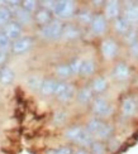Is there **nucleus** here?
<instances>
[{
	"label": "nucleus",
	"instance_id": "obj_1",
	"mask_svg": "<svg viewBox=\"0 0 138 154\" xmlns=\"http://www.w3.org/2000/svg\"><path fill=\"white\" fill-rule=\"evenodd\" d=\"M52 14L61 22L74 18L76 14V3L72 0H58L55 4Z\"/></svg>",
	"mask_w": 138,
	"mask_h": 154
},
{
	"label": "nucleus",
	"instance_id": "obj_2",
	"mask_svg": "<svg viewBox=\"0 0 138 154\" xmlns=\"http://www.w3.org/2000/svg\"><path fill=\"white\" fill-rule=\"evenodd\" d=\"M62 28H63V23L55 18L48 24L43 25V27H39L38 35L46 41H56L58 38H61Z\"/></svg>",
	"mask_w": 138,
	"mask_h": 154
},
{
	"label": "nucleus",
	"instance_id": "obj_3",
	"mask_svg": "<svg viewBox=\"0 0 138 154\" xmlns=\"http://www.w3.org/2000/svg\"><path fill=\"white\" fill-rule=\"evenodd\" d=\"M75 95H76L75 85L69 83L67 81H57V86H56V90H55V96L60 102H62V104L70 102L72 99L75 97Z\"/></svg>",
	"mask_w": 138,
	"mask_h": 154
},
{
	"label": "nucleus",
	"instance_id": "obj_4",
	"mask_svg": "<svg viewBox=\"0 0 138 154\" xmlns=\"http://www.w3.org/2000/svg\"><path fill=\"white\" fill-rule=\"evenodd\" d=\"M111 106L107 101V99L101 97V96H96L95 99L91 101V111L94 115H96V118H103V116H108L111 114Z\"/></svg>",
	"mask_w": 138,
	"mask_h": 154
},
{
	"label": "nucleus",
	"instance_id": "obj_5",
	"mask_svg": "<svg viewBox=\"0 0 138 154\" xmlns=\"http://www.w3.org/2000/svg\"><path fill=\"white\" fill-rule=\"evenodd\" d=\"M34 46V38L30 35H22L21 38H18L17 41L11 42L10 51L14 54H23Z\"/></svg>",
	"mask_w": 138,
	"mask_h": 154
},
{
	"label": "nucleus",
	"instance_id": "obj_6",
	"mask_svg": "<svg viewBox=\"0 0 138 154\" xmlns=\"http://www.w3.org/2000/svg\"><path fill=\"white\" fill-rule=\"evenodd\" d=\"M100 52L104 60H107V61L114 60L118 53V43L113 38H107L100 44Z\"/></svg>",
	"mask_w": 138,
	"mask_h": 154
},
{
	"label": "nucleus",
	"instance_id": "obj_7",
	"mask_svg": "<svg viewBox=\"0 0 138 154\" xmlns=\"http://www.w3.org/2000/svg\"><path fill=\"white\" fill-rule=\"evenodd\" d=\"M89 27L95 35H103L105 33V30H107L108 20L105 19V17L103 14L98 13V14H94L93 20H91Z\"/></svg>",
	"mask_w": 138,
	"mask_h": 154
},
{
	"label": "nucleus",
	"instance_id": "obj_8",
	"mask_svg": "<svg viewBox=\"0 0 138 154\" xmlns=\"http://www.w3.org/2000/svg\"><path fill=\"white\" fill-rule=\"evenodd\" d=\"M3 33L9 38V39L11 42L17 41L18 38L22 37V33H23V27L21 24H18L15 20H11L9 22L8 24L5 25V27H3Z\"/></svg>",
	"mask_w": 138,
	"mask_h": 154
},
{
	"label": "nucleus",
	"instance_id": "obj_9",
	"mask_svg": "<svg viewBox=\"0 0 138 154\" xmlns=\"http://www.w3.org/2000/svg\"><path fill=\"white\" fill-rule=\"evenodd\" d=\"M52 20H53V14H52V11L39 5V8L33 14V22L37 25H39V27H43V25L48 24Z\"/></svg>",
	"mask_w": 138,
	"mask_h": 154
},
{
	"label": "nucleus",
	"instance_id": "obj_10",
	"mask_svg": "<svg viewBox=\"0 0 138 154\" xmlns=\"http://www.w3.org/2000/svg\"><path fill=\"white\" fill-rule=\"evenodd\" d=\"M127 20L130 27H136L138 24V4L137 3H128L122 15Z\"/></svg>",
	"mask_w": 138,
	"mask_h": 154
},
{
	"label": "nucleus",
	"instance_id": "obj_11",
	"mask_svg": "<svg viewBox=\"0 0 138 154\" xmlns=\"http://www.w3.org/2000/svg\"><path fill=\"white\" fill-rule=\"evenodd\" d=\"M13 13V18H14V20L21 24L22 27L23 25H29L30 23H33V15L28 13L27 10H24L22 6H18V8L13 9L11 10Z\"/></svg>",
	"mask_w": 138,
	"mask_h": 154
},
{
	"label": "nucleus",
	"instance_id": "obj_12",
	"mask_svg": "<svg viewBox=\"0 0 138 154\" xmlns=\"http://www.w3.org/2000/svg\"><path fill=\"white\" fill-rule=\"evenodd\" d=\"M105 19L114 20L118 17H120V3L119 2H107L104 3V14Z\"/></svg>",
	"mask_w": 138,
	"mask_h": 154
},
{
	"label": "nucleus",
	"instance_id": "obj_13",
	"mask_svg": "<svg viewBox=\"0 0 138 154\" xmlns=\"http://www.w3.org/2000/svg\"><path fill=\"white\" fill-rule=\"evenodd\" d=\"M80 35H81V29L79 25L71 24V23L63 24L61 37L65 38L66 41H75L77 38H80Z\"/></svg>",
	"mask_w": 138,
	"mask_h": 154
},
{
	"label": "nucleus",
	"instance_id": "obj_14",
	"mask_svg": "<svg viewBox=\"0 0 138 154\" xmlns=\"http://www.w3.org/2000/svg\"><path fill=\"white\" fill-rule=\"evenodd\" d=\"M57 86V80L53 79V77H46L43 79L42 86L39 88V94L44 97H48V96L55 95V90Z\"/></svg>",
	"mask_w": 138,
	"mask_h": 154
},
{
	"label": "nucleus",
	"instance_id": "obj_15",
	"mask_svg": "<svg viewBox=\"0 0 138 154\" xmlns=\"http://www.w3.org/2000/svg\"><path fill=\"white\" fill-rule=\"evenodd\" d=\"M75 97H76V100H77L79 104L86 105V104H89V102L93 101V99H94V92L91 91L90 86L85 85V86H82V87L76 92Z\"/></svg>",
	"mask_w": 138,
	"mask_h": 154
},
{
	"label": "nucleus",
	"instance_id": "obj_16",
	"mask_svg": "<svg viewBox=\"0 0 138 154\" xmlns=\"http://www.w3.org/2000/svg\"><path fill=\"white\" fill-rule=\"evenodd\" d=\"M122 114L124 118H132L137 110V102L133 97H126L122 101Z\"/></svg>",
	"mask_w": 138,
	"mask_h": 154
},
{
	"label": "nucleus",
	"instance_id": "obj_17",
	"mask_svg": "<svg viewBox=\"0 0 138 154\" xmlns=\"http://www.w3.org/2000/svg\"><path fill=\"white\" fill-rule=\"evenodd\" d=\"M113 76H114V79L118 80V81L128 80L129 76H130V69H129L127 63H124V62L117 63L114 69H113Z\"/></svg>",
	"mask_w": 138,
	"mask_h": 154
},
{
	"label": "nucleus",
	"instance_id": "obj_18",
	"mask_svg": "<svg viewBox=\"0 0 138 154\" xmlns=\"http://www.w3.org/2000/svg\"><path fill=\"white\" fill-rule=\"evenodd\" d=\"M42 82H43V76L39 75V73H30L28 75L27 80H25V85L29 90L32 91H38L39 92V88L42 86Z\"/></svg>",
	"mask_w": 138,
	"mask_h": 154
},
{
	"label": "nucleus",
	"instance_id": "obj_19",
	"mask_svg": "<svg viewBox=\"0 0 138 154\" xmlns=\"http://www.w3.org/2000/svg\"><path fill=\"white\" fill-rule=\"evenodd\" d=\"M84 130H85V128L81 126V125H72V126L67 128L63 135L67 140H70V142H72L75 144L77 142V139L81 137V134L84 133Z\"/></svg>",
	"mask_w": 138,
	"mask_h": 154
},
{
	"label": "nucleus",
	"instance_id": "obj_20",
	"mask_svg": "<svg viewBox=\"0 0 138 154\" xmlns=\"http://www.w3.org/2000/svg\"><path fill=\"white\" fill-rule=\"evenodd\" d=\"M107 87H108V80L103 76L95 77L90 83V88L94 94H101L107 90Z\"/></svg>",
	"mask_w": 138,
	"mask_h": 154
},
{
	"label": "nucleus",
	"instance_id": "obj_21",
	"mask_svg": "<svg viewBox=\"0 0 138 154\" xmlns=\"http://www.w3.org/2000/svg\"><path fill=\"white\" fill-rule=\"evenodd\" d=\"M76 19H77V23L80 24V25H90L91 20H93V17L94 14L91 13L90 9H86V8H82L80 9L79 11H76V14H75Z\"/></svg>",
	"mask_w": 138,
	"mask_h": 154
},
{
	"label": "nucleus",
	"instance_id": "obj_22",
	"mask_svg": "<svg viewBox=\"0 0 138 154\" xmlns=\"http://www.w3.org/2000/svg\"><path fill=\"white\" fill-rule=\"evenodd\" d=\"M14 77H15V73L10 67L5 65L0 67V83L2 85H5V86L10 85L14 81Z\"/></svg>",
	"mask_w": 138,
	"mask_h": 154
},
{
	"label": "nucleus",
	"instance_id": "obj_23",
	"mask_svg": "<svg viewBox=\"0 0 138 154\" xmlns=\"http://www.w3.org/2000/svg\"><path fill=\"white\" fill-rule=\"evenodd\" d=\"M95 69H96V65H95V62L91 58L82 60L80 73H79V75L82 76V77H90V76H93L95 73Z\"/></svg>",
	"mask_w": 138,
	"mask_h": 154
},
{
	"label": "nucleus",
	"instance_id": "obj_24",
	"mask_svg": "<svg viewBox=\"0 0 138 154\" xmlns=\"http://www.w3.org/2000/svg\"><path fill=\"white\" fill-rule=\"evenodd\" d=\"M55 75L58 79V81H66L72 76L71 69L69 67V63H60L55 67Z\"/></svg>",
	"mask_w": 138,
	"mask_h": 154
},
{
	"label": "nucleus",
	"instance_id": "obj_25",
	"mask_svg": "<svg viewBox=\"0 0 138 154\" xmlns=\"http://www.w3.org/2000/svg\"><path fill=\"white\" fill-rule=\"evenodd\" d=\"M104 124L105 123H104V121L100 118H93V119H90L88 121V124H86V126H85V129H86L93 137H95L96 134L99 133V130L104 126Z\"/></svg>",
	"mask_w": 138,
	"mask_h": 154
},
{
	"label": "nucleus",
	"instance_id": "obj_26",
	"mask_svg": "<svg viewBox=\"0 0 138 154\" xmlns=\"http://www.w3.org/2000/svg\"><path fill=\"white\" fill-rule=\"evenodd\" d=\"M113 27H114V30L117 32L118 34H120V35H124L128 32V29L130 28V25L127 23V20L124 19L122 15L120 17H118L117 19H114V24H113Z\"/></svg>",
	"mask_w": 138,
	"mask_h": 154
},
{
	"label": "nucleus",
	"instance_id": "obj_27",
	"mask_svg": "<svg viewBox=\"0 0 138 154\" xmlns=\"http://www.w3.org/2000/svg\"><path fill=\"white\" fill-rule=\"evenodd\" d=\"M13 20V13L6 5L0 6V28L5 27L9 22Z\"/></svg>",
	"mask_w": 138,
	"mask_h": 154
},
{
	"label": "nucleus",
	"instance_id": "obj_28",
	"mask_svg": "<svg viewBox=\"0 0 138 154\" xmlns=\"http://www.w3.org/2000/svg\"><path fill=\"white\" fill-rule=\"evenodd\" d=\"M123 38H124V42H126L128 46H130L132 43L138 41V30H137V28L136 27H130L127 33L123 35Z\"/></svg>",
	"mask_w": 138,
	"mask_h": 154
},
{
	"label": "nucleus",
	"instance_id": "obj_29",
	"mask_svg": "<svg viewBox=\"0 0 138 154\" xmlns=\"http://www.w3.org/2000/svg\"><path fill=\"white\" fill-rule=\"evenodd\" d=\"M39 3L36 2V0H24V2H21V6L24 9V10H27L28 13H30L32 15L36 13V10L39 8Z\"/></svg>",
	"mask_w": 138,
	"mask_h": 154
},
{
	"label": "nucleus",
	"instance_id": "obj_30",
	"mask_svg": "<svg viewBox=\"0 0 138 154\" xmlns=\"http://www.w3.org/2000/svg\"><path fill=\"white\" fill-rule=\"evenodd\" d=\"M81 63H82V60L80 57H75V58H72L70 62H69V67L71 69V73L72 76H76L80 73V68H81Z\"/></svg>",
	"mask_w": 138,
	"mask_h": 154
},
{
	"label": "nucleus",
	"instance_id": "obj_31",
	"mask_svg": "<svg viewBox=\"0 0 138 154\" xmlns=\"http://www.w3.org/2000/svg\"><path fill=\"white\" fill-rule=\"evenodd\" d=\"M111 133H113V128H111V125L104 124V126L99 130V133H98L95 137L98 139H100V140H105V139H108V138L111 137Z\"/></svg>",
	"mask_w": 138,
	"mask_h": 154
},
{
	"label": "nucleus",
	"instance_id": "obj_32",
	"mask_svg": "<svg viewBox=\"0 0 138 154\" xmlns=\"http://www.w3.org/2000/svg\"><path fill=\"white\" fill-rule=\"evenodd\" d=\"M66 119H67V112L62 110V109L55 111L53 116H52V121H53V124H56V125H62L65 121H66Z\"/></svg>",
	"mask_w": 138,
	"mask_h": 154
},
{
	"label": "nucleus",
	"instance_id": "obj_33",
	"mask_svg": "<svg viewBox=\"0 0 138 154\" xmlns=\"http://www.w3.org/2000/svg\"><path fill=\"white\" fill-rule=\"evenodd\" d=\"M10 47H11V41L3 33V32H0V52L8 53Z\"/></svg>",
	"mask_w": 138,
	"mask_h": 154
},
{
	"label": "nucleus",
	"instance_id": "obj_34",
	"mask_svg": "<svg viewBox=\"0 0 138 154\" xmlns=\"http://www.w3.org/2000/svg\"><path fill=\"white\" fill-rule=\"evenodd\" d=\"M90 150H91L93 154H104L105 146L100 142H93V144L90 145Z\"/></svg>",
	"mask_w": 138,
	"mask_h": 154
},
{
	"label": "nucleus",
	"instance_id": "obj_35",
	"mask_svg": "<svg viewBox=\"0 0 138 154\" xmlns=\"http://www.w3.org/2000/svg\"><path fill=\"white\" fill-rule=\"evenodd\" d=\"M129 53L133 58H138V41H136L129 46Z\"/></svg>",
	"mask_w": 138,
	"mask_h": 154
},
{
	"label": "nucleus",
	"instance_id": "obj_36",
	"mask_svg": "<svg viewBox=\"0 0 138 154\" xmlns=\"http://www.w3.org/2000/svg\"><path fill=\"white\" fill-rule=\"evenodd\" d=\"M57 150V154H71L72 152V148L69 145H63V146H60V148H56Z\"/></svg>",
	"mask_w": 138,
	"mask_h": 154
},
{
	"label": "nucleus",
	"instance_id": "obj_37",
	"mask_svg": "<svg viewBox=\"0 0 138 154\" xmlns=\"http://www.w3.org/2000/svg\"><path fill=\"white\" fill-rule=\"evenodd\" d=\"M6 58H8V53H5V52H0V67L5 65Z\"/></svg>",
	"mask_w": 138,
	"mask_h": 154
},
{
	"label": "nucleus",
	"instance_id": "obj_38",
	"mask_svg": "<svg viewBox=\"0 0 138 154\" xmlns=\"http://www.w3.org/2000/svg\"><path fill=\"white\" fill-rule=\"evenodd\" d=\"M71 154H89V153H88V150L85 148H80V149H77L75 152H72Z\"/></svg>",
	"mask_w": 138,
	"mask_h": 154
},
{
	"label": "nucleus",
	"instance_id": "obj_39",
	"mask_svg": "<svg viewBox=\"0 0 138 154\" xmlns=\"http://www.w3.org/2000/svg\"><path fill=\"white\" fill-rule=\"evenodd\" d=\"M46 154H57V150L56 149H50Z\"/></svg>",
	"mask_w": 138,
	"mask_h": 154
},
{
	"label": "nucleus",
	"instance_id": "obj_40",
	"mask_svg": "<svg viewBox=\"0 0 138 154\" xmlns=\"http://www.w3.org/2000/svg\"><path fill=\"white\" fill-rule=\"evenodd\" d=\"M0 32H2V29H0Z\"/></svg>",
	"mask_w": 138,
	"mask_h": 154
}]
</instances>
